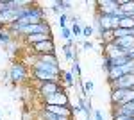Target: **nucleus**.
Instances as JSON below:
<instances>
[{
    "mask_svg": "<svg viewBox=\"0 0 134 120\" xmlns=\"http://www.w3.org/2000/svg\"><path fill=\"white\" fill-rule=\"evenodd\" d=\"M9 79L14 84H20L25 79H29V68L23 61H14L9 68Z\"/></svg>",
    "mask_w": 134,
    "mask_h": 120,
    "instance_id": "obj_1",
    "label": "nucleus"
},
{
    "mask_svg": "<svg viewBox=\"0 0 134 120\" xmlns=\"http://www.w3.org/2000/svg\"><path fill=\"white\" fill-rule=\"evenodd\" d=\"M111 90H132L134 88V74H125L114 81H109Z\"/></svg>",
    "mask_w": 134,
    "mask_h": 120,
    "instance_id": "obj_2",
    "label": "nucleus"
},
{
    "mask_svg": "<svg viewBox=\"0 0 134 120\" xmlns=\"http://www.w3.org/2000/svg\"><path fill=\"white\" fill-rule=\"evenodd\" d=\"M38 90H40V95H41V97H50L54 93H63V91H66L63 82H41V84L38 86Z\"/></svg>",
    "mask_w": 134,
    "mask_h": 120,
    "instance_id": "obj_3",
    "label": "nucleus"
},
{
    "mask_svg": "<svg viewBox=\"0 0 134 120\" xmlns=\"http://www.w3.org/2000/svg\"><path fill=\"white\" fill-rule=\"evenodd\" d=\"M118 9V0H97V14H114Z\"/></svg>",
    "mask_w": 134,
    "mask_h": 120,
    "instance_id": "obj_4",
    "label": "nucleus"
},
{
    "mask_svg": "<svg viewBox=\"0 0 134 120\" xmlns=\"http://www.w3.org/2000/svg\"><path fill=\"white\" fill-rule=\"evenodd\" d=\"M41 99H43V104H52V106H72L66 91H63V93H54V95H50V97H41Z\"/></svg>",
    "mask_w": 134,
    "mask_h": 120,
    "instance_id": "obj_5",
    "label": "nucleus"
},
{
    "mask_svg": "<svg viewBox=\"0 0 134 120\" xmlns=\"http://www.w3.org/2000/svg\"><path fill=\"white\" fill-rule=\"evenodd\" d=\"M41 109L50 111V113L57 115V117H68V118H75V115H73V111H72V106H52V104H43Z\"/></svg>",
    "mask_w": 134,
    "mask_h": 120,
    "instance_id": "obj_6",
    "label": "nucleus"
},
{
    "mask_svg": "<svg viewBox=\"0 0 134 120\" xmlns=\"http://www.w3.org/2000/svg\"><path fill=\"white\" fill-rule=\"evenodd\" d=\"M31 52H34V54H55L54 38H50V40H47V41H41V43L31 47Z\"/></svg>",
    "mask_w": 134,
    "mask_h": 120,
    "instance_id": "obj_7",
    "label": "nucleus"
},
{
    "mask_svg": "<svg viewBox=\"0 0 134 120\" xmlns=\"http://www.w3.org/2000/svg\"><path fill=\"white\" fill-rule=\"evenodd\" d=\"M32 70H40V72H47V74H52V75H61L63 77V68L61 66H54V65H48V63H43V61H38L32 65Z\"/></svg>",
    "mask_w": 134,
    "mask_h": 120,
    "instance_id": "obj_8",
    "label": "nucleus"
},
{
    "mask_svg": "<svg viewBox=\"0 0 134 120\" xmlns=\"http://www.w3.org/2000/svg\"><path fill=\"white\" fill-rule=\"evenodd\" d=\"M50 38H52V34H31V36L23 38V41H25L29 47H34V45H38V43H41V41L50 40Z\"/></svg>",
    "mask_w": 134,
    "mask_h": 120,
    "instance_id": "obj_9",
    "label": "nucleus"
},
{
    "mask_svg": "<svg viewBox=\"0 0 134 120\" xmlns=\"http://www.w3.org/2000/svg\"><path fill=\"white\" fill-rule=\"evenodd\" d=\"M36 59L43 61V63H48V65H54V66H61L55 54H36Z\"/></svg>",
    "mask_w": 134,
    "mask_h": 120,
    "instance_id": "obj_10",
    "label": "nucleus"
},
{
    "mask_svg": "<svg viewBox=\"0 0 134 120\" xmlns=\"http://www.w3.org/2000/svg\"><path fill=\"white\" fill-rule=\"evenodd\" d=\"M11 43H13V34L7 29H0V47L9 49Z\"/></svg>",
    "mask_w": 134,
    "mask_h": 120,
    "instance_id": "obj_11",
    "label": "nucleus"
},
{
    "mask_svg": "<svg viewBox=\"0 0 134 120\" xmlns=\"http://www.w3.org/2000/svg\"><path fill=\"white\" fill-rule=\"evenodd\" d=\"M114 43L122 49L129 50V49H134V36H129V38H122V40H114Z\"/></svg>",
    "mask_w": 134,
    "mask_h": 120,
    "instance_id": "obj_12",
    "label": "nucleus"
},
{
    "mask_svg": "<svg viewBox=\"0 0 134 120\" xmlns=\"http://www.w3.org/2000/svg\"><path fill=\"white\" fill-rule=\"evenodd\" d=\"M63 84H64V88H72L73 84H75V75L70 70L63 72Z\"/></svg>",
    "mask_w": 134,
    "mask_h": 120,
    "instance_id": "obj_13",
    "label": "nucleus"
},
{
    "mask_svg": "<svg viewBox=\"0 0 134 120\" xmlns=\"http://www.w3.org/2000/svg\"><path fill=\"white\" fill-rule=\"evenodd\" d=\"M120 29H134V18L125 16L120 20Z\"/></svg>",
    "mask_w": 134,
    "mask_h": 120,
    "instance_id": "obj_14",
    "label": "nucleus"
},
{
    "mask_svg": "<svg viewBox=\"0 0 134 120\" xmlns=\"http://www.w3.org/2000/svg\"><path fill=\"white\" fill-rule=\"evenodd\" d=\"M54 4H55V6H57V7L63 11V13L70 11V9H72V6H73L72 2H68V0H57V2H54Z\"/></svg>",
    "mask_w": 134,
    "mask_h": 120,
    "instance_id": "obj_15",
    "label": "nucleus"
},
{
    "mask_svg": "<svg viewBox=\"0 0 134 120\" xmlns=\"http://www.w3.org/2000/svg\"><path fill=\"white\" fill-rule=\"evenodd\" d=\"M72 34L73 38H82V27H81V23H72Z\"/></svg>",
    "mask_w": 134,
    "mask_h": 120,
    "instance_id": "obj_16",
    "label": "nucleus"
},
{
    "mask_svg": "<svg viewBox=\"0 0 134 120\" xmlns=\"http://www.w3.org/2000/svg\"><path fill=\"white\" fill-rule=\"evenodd\" d=\"M113 68V59L109 58V56H104V61H102V70L107 74V72Z\"/></svg>",
    "mask_w": 134,
    "mask_h": 120,
    "instance_id": "obj_17",
    "label": "nucleus"
},
{
    "mask_svg": "<svg viewBox=\"0 0 134 120\" xmlns=\"http://www.w3.org/2000/svg\"><path fill=\"white\" fill-rule=\"evenodd\" d=\"M93 32H95V27H91V25H84V27H82V38H84V41L90 40Z\"/></svg>",
    "mask_w": 134,
    "mask_h": 120,
    "instance_id": "obj_18",
    "label": "nucleus"
},
{
    "mask_svg": "<svg viewBox=\"0 0 134 120\" xmlns=\"http://www.w3.org/2000/svg\"><path fill=\"white\" fill-rule=\"evenodd\" d=\"M61 38H63V40H66V41H70V40H73V34H72V29H70V27H64V29H61Z\"/></svg>",
    "mask_w": 134,
    "mask_h": 120,
    "instance_id": "obj_19",
    "label": "nucleus"
},
{
    "mask_svg": "<svg viewBox=\"0 0 134 120\" xmlns=\"http://www.w3.org/2000/svg\"><path fill=\"white\" fill-rule=\"evenodd\" d=\"M77 77V79H81V65H79V61H73L72 63V70H70Z\"/></svg>",
    "mask_w": 134,
    "mask_h": 120,
    "instance_id": "obj_20",
    "label": "nucleus"
},
{
    "mask_svg": "<svg viewBox=\"0 0 134 120\" xmlns=\"http://www.w3.org/2000/svg\"><path fill=\"white\" fill-rule=\"evenodd\" d=\"M68 20H70V16H68L66 13H63L61 16H59V20H57V23H59V27H61V29H64V27H68Z\"/></svg>",
    "mask_w": 134,
    "mask_h": 120,
    "instance_id": "obj_21",
    "label": "nucleus"
},
{
    "mask_svg": "<svg viewBox=\"0 0 134 120\" xmlns=\"http://www.w3.org/2000/svg\"><path fill=\"white\" fill-rule=\"evenodd\" d=\"M82 88H84V93L90 97V93L93 91V88H95V84H93V81H84L82 82Z\"/></svg>",
    "mask_w": 134,
    "mask_h": 120,
    "instance_id": "obj_22",
    "label": "nucleus"
},
{
    "mask_svg": "<svg viewBox=\"0 0 134 120\" xmlns=\"http://www.w3.org/2000/svg\"><path fill=\"white\" fill-rule=\"evenodd\" d=\"M93 120H104V115L100 109H95L93 111Z\"/></svg>",
    "mask_w": 134,
    "mask_h": 120,
    "instance_id": "obj_23",
    "label": "nucleus"
},
{
    "mask_svg": "<svg viewBox=\"0 0 134 120\" xmlns=\"http://www.w3.org/2000/svg\"><path fill=\"white\" fill-rule=\"evenodd\" d=\"M82 49H84V50H93V43H91L90 40H86V41L82 43Z\"/></svg>",
    "mask_w": 134,
    "mask_h": 120,
    "instance_id": "obj_24",
    "label": "nucleus"
},
{
    "mask_svg": "<svg viewBox=\"0 0 134 120\" xmlns=\"http://www.w3.org/2000/svg\"><path fill=\"white\" fill-rule=\"evenodd\" d=\"M90 120H93V118H90Z\"/></svg>",
    "mask_w": 134,
    "mask_h": 120,
    "instance_id": "obj_25",
    "label": "nucleus"
},
{
    "mask_svg": "<svg viewBox=\"0 0 134 120\" xmlns=\"http://www.w3.org/2000/svg\"><path fill=\"white\" fill-rule=\"evenodd\" d=\"M132 90H134V88H132Z\"/></svg>",
    "mask_w": 134,
    "mask_h": 120,
    "instance_id": "obj_26",
    "label": "nucleus"
}]
</instances>
